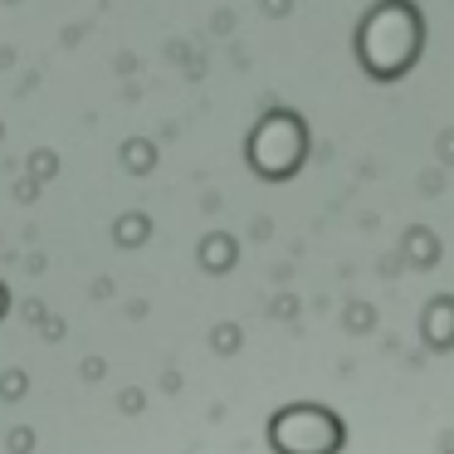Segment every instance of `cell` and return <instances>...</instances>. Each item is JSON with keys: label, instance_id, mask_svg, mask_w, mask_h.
<instances>
[{"label": "cell", "instance_id": "1", "mask_svg": "<svg viewBox=\"0 0 454 454\" xmlns=\"http://www.w3.org/2000/svg\"><path fill=\"white\" fill-rule=\"evenodd\" d=\"M337 440H342L337 420L317 405H294L274 420V444L284 454H333Z\"/></svg>", "mask_w": 454, "mask_h": 454}]
</instances>
